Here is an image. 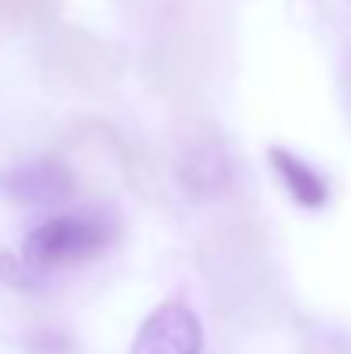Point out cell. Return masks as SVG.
Returning <instances> with one entry per match:
<instances>
[{"mask_svg":"<svg viewBox=\"0 0 351 354\" xmlns=\"http://www.w3.org/2000/svg\"><path fill=\"white\" fill-rule=\"evenodd\" d=\"M111 224L97 214H62L45 224H38L21 244L24 265L35 272L45 268H62V265H80L97 258L111 244Z\"/></svg>","mask_w":351,"mask_h":354,"instance_id":"1","label":"cell"},{"mask_svg":"<svg viewBox=\"0 0 351 354\" xmlns=\"http://www.w3.org/2000/svg\"><path fill=\"white\" fill-rule=\"evenodd\" d=\"M200 351H204V324L179 299L155 306L145 317V324L138 327L134 341H131V354H200Z\"/></svg>","mask_w":351,"mask_h":354,"instance_id":"2","label":"cell"},{"mask_svg":"<svg viewBox=\"0 0 351 354\" xmlns=\"http://www.w3.org/2000/svg\"><path fill=\"white\" fill-rule=\"evenodd\" d=\"M0 189L17 203L48 207V203H66L76 196V176L66 162L45 155V158H31L24 165L7 169L0 176Z\"/></svg>","mask_w":351,"mask_h":354,"instance_id":"3","label":"cell"},{"mask_svg":"<svg viewBox=\"0 0 351 354\" xmlns=\"http://www.w3.org/2000/svg\"><path fill=\"white\" fill-rule=\"evenodd\" d=\"M179 179L200 200L221 196L224 186H228V179H231V165H228V155H224L221 141L204 138V141L186 145V151L179 158Z\"/></svg>","mask_w":351,"mask_h":354,"instance_id":"4","label":"cell"},{"mask_svg":"<svg viewBox=\"0 0 351 354\" xmlns=\"http://www.w3.org/2000/svg\"><path fill=\"white\" fill-rule=\"evenodd\" d=\"M269 162H272L279 183L286 186V193L293 196L296 207L321 210V207L327 203V196H331L327 179H324L310 162H303L296 151H289V148H282V145H272V148H269Z\"/></svg>","mask_w":351,"mask_h":354,"instance_id":"5","label":"cell"},{"mask_svg":"<svg viewBox=\"0 0 351 354\" xmlns=\"http://www.w3.org/2000/svg\"><path fill=\"white\" fill-rule=\"evenodd\" d=\"M52 0H0V14L10 17H28V14H42Z\"/></svg>","mask_w":351,"mask_h":354,"instance_id":"6","label":"cell"}]
</instances>
